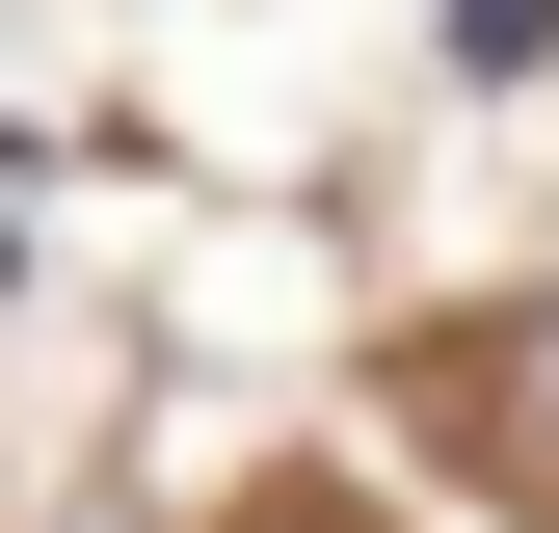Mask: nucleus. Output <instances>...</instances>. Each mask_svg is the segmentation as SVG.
Here are the masks:
<instances>
[{
	"label": "nucleus",
	"mask_w": 559,
	"mask_h": 533,
	"mask_svg": "<svg viewBox=\"0 0 559 533\" xmlns=\"http://www.w3.org/2000/svg\"><path fill=\"white\" fill-rule=\"evenodd\" d=\"M479 453H507V481H533V507H559V294H533V320H507V347H479Z\"/></svg>",
	"instance_id": "obj_1"
},
{
	"label": "nucleus",
	"mask_w": 559,
	"mask_h": 533,
	"mask_svg": "<svg viewBox=\"0 0 559 533\" xmlns=\"http://www.w3.org/2000/svg\"><path fill=\"white\" fill-rule=\"evenodd\" d=\"M294 533H320V507H294Z\"/></svg>",
	"instance_id": "obj_2"
}]
</instances>
